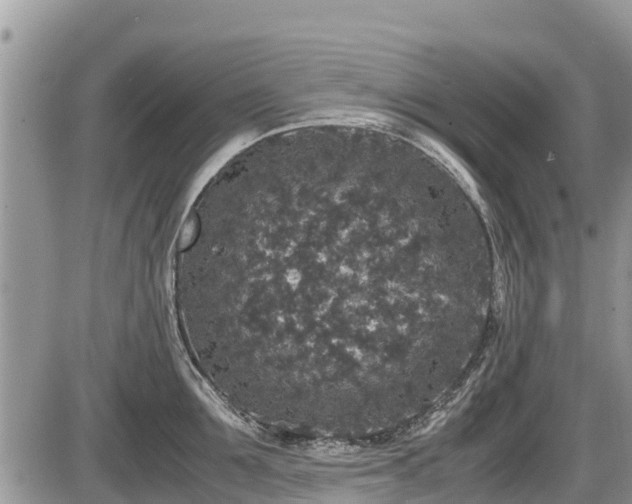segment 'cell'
<instances>
[{"label":"cell","mask_w":632,"mask_h":504,"mask_svg":"<svg viewBox=\"0 0 632 504\" xmlns=\"http://www.w3.org/2000/svg\"><path fill=\"white\" fill-rule=\"evenodd\" d=\"M439 254L406 154L369 125L263 136L216 171L190 210L189 257L215 333L261 380L392 360L411 291Z\"/></svg>","instance_id":"obj_1"}]
</instances>
